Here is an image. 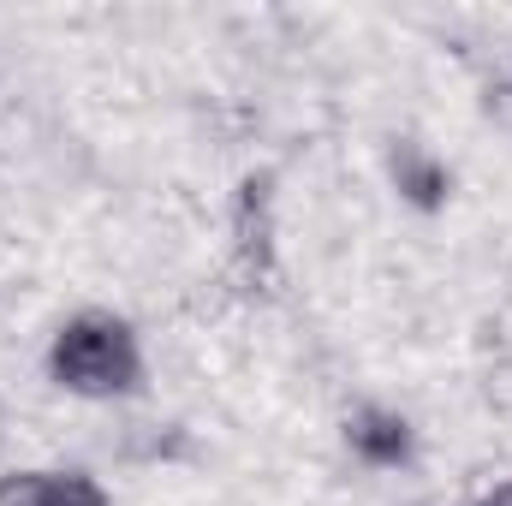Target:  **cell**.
<instances>
[{
  "label": "cell",
  "mask_w": 512,
  "mask_h": 506,
  "mask_svg": "<svg viewBox=\"0 0 512 506\" xmlns=\"http://www.w3.org/2000/svg\"><path fill=\"white\" fill-rule=\"evenodd\" d=\"M48 381L72 399H131L143 393V340L114 310H78L48 340Z\"/></svg>",
  "instance_id": "6da1fadb"
},
{
  "label": "cell",
  "mask_w": 512,
  "mask_h": 506,
  "mask_svg": "<svg viewBox=\"0 0 512 506\" xmlns=\"http://www.w3.org/2000/svg\"><path fill=\"white\" fill-rule=\"evenodd\" d=\"M233 233H239V262L251 274L274 268V179L251 173L233 197Z\"/></svg>",
  "instance_id": "277c9868"
},
{
  "label": "cell",
  "mask_w": 512,
  "mask_h": 506,
  "mask_svg": "<svg viewBox=\"0 0 512 506\" xmlns=\"http://www.w3.org/2000/svg\"><path fill=\"white\" fill-rule=\"evenodd\" d=\"M54 471H6L0 477V506H48Z\"/></svg>",
  "instance_id": "8992f818"
},
{
  "label": "cell",
  "mask_w": 512,
  "mask_h": 506,
  "mask_svg": "<svg viewBox=\"0 0 512 506\" xmlns=\"http://www.w3.org/2000/svg\"><path fill=\"white\" fill-rule=\"evenodd\" d=\"M48 506H114V501H108V489H102L90 471H54Z\"/></svg>",
  "instance_id": "5b68a950"
},
{
  "label": "cell",
  "mask_w": 512,
  "mask_h": 506,
  "mask_svg": "<svg viewBox=\"0 0 512 506\" xmlns=\"http://www.w3.org/2000/svg\"><path fill=\"white\" fill-rule=\"evenodd\" d=\"M477 506H512V483H495V489H483Z\"/></svg>",
  "instance_id": "52a82bcc"
},
{
  "label": "cell",
  "mask_w": 512,
  "mask_h": 506,
  "mask_svg": "<svg viewBox=\"0 0 512 506\" xmlns=\"http://www.w3.org/2000/svg\"><path fill=\"white\" fill-rule=\"evenodd\" d=\"M346 447H352V459L370 465V471H405V465L417 459V429H411V417L393 411V405H358V411L346 417Z\"/></svg>",
  "instance_id": "7a4b0ae2"
},
{
  "label": "cell",
  "mask_w": 512,
  "mask_h": 506,
  "mask_svg": "<svg viewBox=\"0 0 512 506\" xmlns=\"http://www.w3.org/2000/svg\"><path fill=\"white\" fill-rule=\"evenodd\" d=\"M387 179H393L399 203H411L417 215H435V209H447V197H453V167H447L429 143H417V137H399V143L387 149Z\"/></svg>",
  "instance_id": "3957f363"
}]
</instances>
